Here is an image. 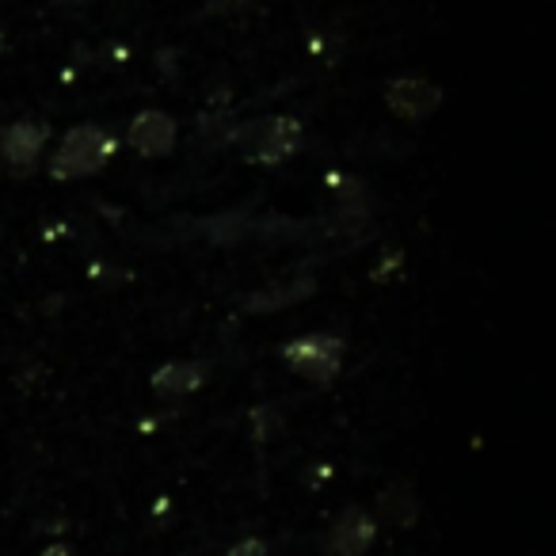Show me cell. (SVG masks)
I'll return each mask as SVG.
<instances>
[{
	"label": "cell",
	"mask_w": 556,
	"mask_h": 556,
	"mask_svg": "<svg viewBox=\"0 0 556 556\" xmlns=\"http://www.w3.org/2000/svg\"><path fill=\"white\" fill-rule=\"evenodd\" d=\"M115 156V138L103 126L85 123L73 126L62 138L58 153L50 156V176L54 179H85L96 176L100 168H108V161Z\"/></svg>",
	"instance_id": "cell-1"
},
{
	"label": "cell",
	"mask_w": 556,
	"mask_h": 556,
	"mask_svg": "<svg viewBox=\"0 0 556 556\" xmlns=\"http://www.w3.org/2000/svg\"><path fill=\"white\" fill-rule=\"evenodd\" d=\"M282 363L290 366V374L313 381V386H332L343 370V340L328 332L298 336L282 348Z\"/></svg>",
	"instance_id": "cell-2"
},
{
	"label": "cell",
	"mask_w": 556,
	"mask_h": 556,
	"mask_svg": "<svg viewBox=\"0 0 556 556\" xmlns=\"http://www.w3.org/2000/svg\"><path fill=\"white\" fill-rule=\"evenodd\" d=\"M240 153L252 164H282L302 146V126L294 118H260L237 130Z\"/></svg>",
	"instance_id": "cell-3"
},
{
	"label": "cell",
	"mask_w": 556,
	"mask_h": 556,
	"mask_svg": "<svg viewBox=\"0 0 556 556\" xmlns=\"http://www.w3.org/2000/svg\"><path fill=\"white\" fill-rule=\"evenodd\" d=\"M378 538V518L366 507H348L328 522L320 533V553L325 556H366Z\"/></svg>",
	"instance_id": "cell-4"
},
{
	"label": "cell",
	"mask_w": 556,
	"mask_h": 556,
	"mask_svg": "<svg viewBox=\"0 0 556 556\" xmlns=\"http://www.w3.org/2000/svg\"><path fill=\"white\" fill-rule=\"evenodd\" d=\"M386 103L393 108L396 118L419 123V118H427L439 108L442 92H439V85H431L427 77H396V80H389V88H386Z\"/></svg>",
	"instance_id": "cell-5"
},
{
	"label": "cell",
	"mask_w": 556,
	"mask_h": 556,
	"mask_svg": "<svg viewBox=\"0 0 556 556\" xmlns=\"http://www.w3.org/2000/svg\"><path fill=\"white\" fill-rule=\"evenodd\" d=\"M130 149L146 161H156V156H168L176 149V118L164 115V111H141L130 123Z\"/></svg>",
	"instance_id": "cell-6"
},
{
	"label": "cell",
	"mask_w": 556,
	"mask_h": 556,
	"mask_svg": "<svg viewBox=\"0 0 556 556\" xmlns=\"http://www.w3.org/2000/svg\"><path fill=\"white\" fill-rule=\"evenodd\" d=\"M50 130L47 123H12L9 130L0 134V156L12 164V168H31L42 156V146H47Z\"/></svg>",
	"instance_id": "cell-7"
},
{
	"label": "cell",
	"mask_w": 556,
	"mask_h": 556,
	"mask_svg": "<svg viewBox=\"0 0 556 556\" xmlns=\"http://www.w3.org/2000/svg\"><path fill=\"white\" fill-rule=\"evenodd\" d=\"M210 366L206 363H168L153 374V389L161 396H187L199 386H206Z\"/></svg>",
	"instance_id": "cell-8"
},
{
	"label": "cell",
	"mask_w": 556,
	"mask_h": 556,
	"mask_svg": "<svg viewBox=\"0 0 556 556\" xmlns=\"http://www.w3.org/2000/svg\"><path fill=\"white\" fill-rule=\"evenodd\" d=\"M374 518H381V522H393V526H416L419 500H416V492H412V484L393 480V484L378 495V515H374Z\"/></svg>",
	"instance_id": "cell-9"
},
{
	"label": "cell",
	"mask_w": 556,
	"mask_h": 556,
	"mask_svg": "<svg viewBox=\"0 0 556 556\" xmlns=\"http://www.w3.org/2000/svg\"><path fill=\"white\" fill-rule=\"evenodd\" d=\"M313 294V278H305V282H294V287H267V290H260V294H252L248 298V313H270V309H282V305H294V302H302V298H309Z\"/></svg>",
	"instance_id": "cell-10"
},
{
	"label": "cell",
	"mask_w": 556,
	"mask_h": 556,
	"mask_svg": "<svg viewBox=\"0 0 556 556\" xmlns=\"http://www.w3.org/2000/svg\"><path fill=\"white\" fill-rule=\"evenodd\" d=\"M255 424H260V431H255L260 439H270L275 431H282V416H275L270 408H260V412H255Z\"/></svg>",
	"instance_id": "cell-11"
},
{
	"label": "cell",
	"mask_w": 556,
	"mask_h": 556,
	"mask_svg": "<svg viewBox=\"0 0 556 556\" xmlns=\"http://www.w3.org/2000/svg\"><path fill=\"white\" fill-rule=\"evenodd\" d=\"M225 556H267V545H263L260 538H244V541H237Z\"/></svg>",
	"instance_id": "cell-12"
},
{
	"label": "cell",
	"mask_w": 556,
	"mask_h": 556,
	"mask_svg": "<svg viewBox=\"0 0 556 556\" xmlns=\"http://www.w3.org/2000/svg\"><path fill=\"white\" fill-rule=\"evenodd\" d=\"M39 556H77V553H73L70 545H50V548H42Z\"/></svg>",
	"instance_id": "cell-13"
}]
</instances>
